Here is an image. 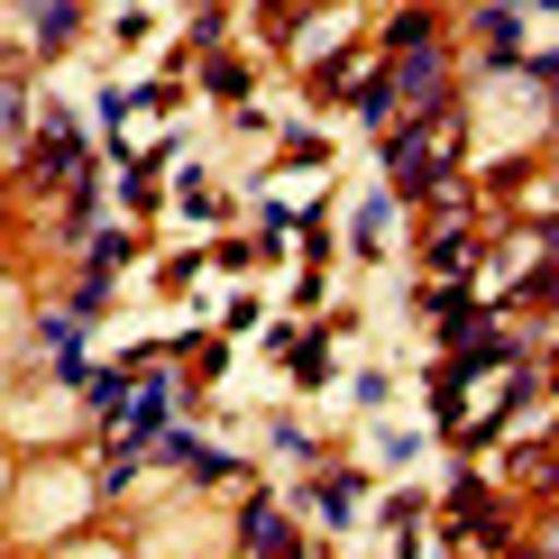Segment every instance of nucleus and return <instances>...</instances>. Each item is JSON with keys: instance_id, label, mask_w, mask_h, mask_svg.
Returning <instances> with one entry per match:
<instances>
[{"instance_id": "obj_1", "label": "nucleus", "mask_w": 559, "mask_h": 559, "mask_svg": "<svg viewBox=\"0 0 559 559\" xmlns=\"http://www.w3.org/2000/svg\"><path fill=\"white\" fill-rule=\"evenodd\" d=\"M248 542H258V550H285V542H294V532H285V523H275V514H248Z\"/></svg>"}]
</instances>
